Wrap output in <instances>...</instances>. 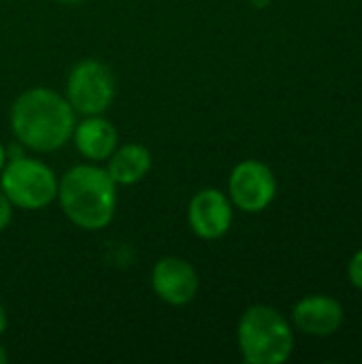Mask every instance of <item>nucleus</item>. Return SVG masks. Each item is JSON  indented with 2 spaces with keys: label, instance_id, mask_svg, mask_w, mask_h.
<instances>
[{
  "label": "nucleus",
  "instance_id": "nucleus-10",
  "mask_svg": "<svg viewBox=\"0 0 362 364\" xmlns=\"http://www.w3.org/2000/svg\"><path fill=\"white\" fill-rule=\"evenodd\" d=\"M70 141L75 143L79 156H83L87 162L100 164L107 162L119 145V132L115 124L105 117V113L83 115V119L75 124Z\"/></svg>",
  "mask_w": 362,
  "mask_h": 364
},
{
  "label": "nucleus",
  "instance_id": "nucleus-11",
  "mask_svg": "<svg viewBox=\"0 0 362 364\" xmlns=\"http://www.w3.org/2000/svg\"><path fill=\"white\" fill-rule=\"evenodd\" d=\"M151 151L141 143H124L117 145L115 151L107 160V173L117 183V188L137 186L151 171Z\"/></svg>",
  "mask_w": 362,
  "mask_h": 364
},
{
  "label": "nucleus",
  "instance_id": "nucleus-7",
  "mask_svg": "<svg viewBox=\"0 0 362 364\" xmlns=\"http://www.w3.org/2000/svg\"><path fill=\"white\" fill-rule=\"evenodd\" d=\"M233 209L228 194L218 188H203L188 203V226L194 237L218 241L228 235L233 226Z\"/></svg>",
  "mask_w": 362,
  "mask_h": 364
},
{
  "label": "nucleus",
  "instance_id": "nucleus-15",
  "mask_svg": "<svg viewBox=\"0 0 362 364\" xmlns=\"http://www.w3.org/2000/svg\"><path fill=\"white\" fill-rule=\"evenodd\" d=\"M6 160H9V151H6V145L0 141V171H2V166L6 164Z\"/></svg>",
  "mask_w": 362,
  "mask_h": 364
},
{
  "label": "nucleus",
  "instance_id": "nucleus-9",
  "mask_svg": "<svg viewBox=\"0 0 362 364\" xmlns=\"http://www.w3.org/2000/svg\"><path fill=\"white\" fill-rule=\"evenodd\" d=\"M344 307L339 301L326 294H309L301 299L292 309V324L297 331L309 337H331L344 324Z\"/></svg>",
  "mask_w": 362,
  "mask_h": 364
},
{
  "label": "nucleus",
  "instance_id": "nucleus-3",
  "mask_svg": "<svg viewBox=\"0 0 362 364\" xmlns=\"http://www.w3.org/2000/svg\"><path fill=\"white\" fill-rule=\"evenodd\" d=\"M237 346L247 364H284L294 352V331L275 307L252 305L239 320Z\"/></svg>",
  "mask_w": 362,
  "mask_h": 364
},
{
  "label": "nucleus",
  "instance_id": "nucleus-6",
  "mask_svg": "<svg viewBox=\"0 0 362 364\" xmlns=\"http://www.w3.org/2000/svg\"><path fill=\"white\" fill-rule=\"evenodd\" d=\"M277 194V179L271 166L260 160H241L228 177V198L243 213L265 211Z\"/></svg>",
  "mask_w": 362,
  "mask_h": 364
},
{
  "label": "nucleus",
  "instance_id": "nucleus-5",
  "mask_svg": "<svg viewBox=\"0 0 362 364\" xmlns=\"http://www.w3.org/2000/svg\"><path fill=\"white\" fill-rule=\"evenodd\" d=\"M64 96L77 115H100L115 100V75L100 60H79L68 70Z\"/></svg>",
  "mask_w": 362,
  "mask_h": 364
},
{
  "label": "nucleus",
  "instance_id": "nucleus-13",
  "mask_svg": "<svg viewBox=\"0 0 362 364\" xmlns=\"http://www.w3.org/2000/svg\"><path fill=\"white\" fill-rule=\"evenodd\" d=\"M13 205H11V200L6 198V194L0 190V232L11 224V220H13Z\"/></svg>",
  "mask_w": 362,
  "mask_h": 364
},
{
  "label": "nucleus",
  "instance_id": "nucleus-16",
  "mask_svg": "<svg viewBox=\"0 0 362 364\" xmlns=\"http://www.w3.org/2000/svg\"><path fill=\"white\" fill-rule=\"evenodd\" d=\"M269 2H271V0H252V6H256V9H265V6H269Z\"/></svg>",
  "mask_w": 362,
  "mask_h": 364
},
{
  "label": "nucleus",
  "instance_id": "nucleus-1",
  "mask_svg": "<svg viewBox=\"0 0 362 364\" xmlns=\"http://www.w3.org/2000/svg\"><path fill=\"white\" fill-rule=\"evenodd\" d=\"M11 132L17 143L34 154H53L73 139L77 113L64 94L36 85L23 90L9 111Z\"/></svg>",
  "mask_w": 362,
  "mask_h": 364
},
{
  "label": "nucleus",
  "instance_id": "nucleus-18",
  "mask_svg": "<svg viewBox=\"0 0 362 364\" xmlns=\"http://www.w3.org/2000/svg\"><path fill=\"white\" fill-rule=\"evenodd\" d=\"M60 2H64V4H77V2H81V0H60Z\"/></svg>",
  "mask_w": 362,
  "mask_h": 364
},
{
  "label": "nucleus",
  "instance_id": "nucleus-2",
  "mask_svg": "<svg viewBox=\"0 0 362 364\" xmlns=\"http://www.w3.org/2000/svg\"><path fill=\"white\" fill-rule=\"evenodd\" d=\"M66 220L87 232L107 228L117 211V183L105 166L83 162L70 166L58 179V198Z\"/></svg>",
  "mask_w": 362,
  "mask_h": 364
},
{
  "label": "nucleus",
  "instance_id": "nucleus-17",
  "mask_svg": "<svg viewBox=\"0 0 362 364\" xmlns=\"http://www.w3.org/2000/svg\"><path fill=\"white\" fill-rule=\"evenodd\" d=\"M9 363V354H6V350L0 346V364H6Z\"/></svg>",
  "mask_w": 362,
  "mask_h": 364
},
{
  "label": "nucleus",
  "instance_id": "nucleus-4",
  "mask_svg": "<svg viewBox=\"0 0 362 364\" xmlns=\"http://www.w3.org/2000/svg\"><path fill=\"white\" fill-rule=\"evenodd\" d=\"M55 171L34 156H13L0 171V190L21 211H41L58 198Z\"/></svg>",
  "mask_w": 362,
  "mask_h": 364
},
{
  "label": "nucleus",
  "instance_id": "nucleus-12",
  "mask_svg": "<svg viewBox=\"0 0 362 364\" xmlns=\"http://www.w3.org/2000/svg\"><path fill=\"white\" fill-rule=\"evenodd\" d=\"M348 279L354 288L362 290V250H358L348 264Z\"/></svg>",
  "mask_w": 362,
  "mask_h": 364
},
{
  "label": "nucleus",
  "instance_id": "nucleus-8",
  "mask_svg": "<svg viewBox=\"0 0 362 364\" xmlns=\"http://www.w3.org/2000/svg\"><path fill=\"white\" fill-rule=\"evenodd\" d=\"M151 290L154 294L171 305H190L198 294V273L196 269L179 256H164L151 269Z\"/></svg>",
  "mask_w": 362,
  "mask_h": 364
},
{
  "label": "nucleus",
  "instance_id": "nucleus-14",
  "mask_svg": "<svg viewBox=\"0 0 362 364\" xmlns=\"http://www.w3.org/2000/svg\"><path fill=\"white\" fill-rule=\"evenodd\" d=\"M6 322H9V318H6V309H4V305H2V301H0V337L4 335V331H6Z\"/></svg>",
  "mask_w": 362,
  "mask_h": 364
}]
</instances>
